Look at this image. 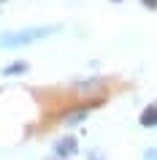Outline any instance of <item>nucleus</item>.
<instances>
[{"instance_id":"1","label":"nucleus","mask_w":157,"mask_h":160,"mask_svg":"<svg viewBox=\"0 0 157 160\" xmlns=\"http://www.w3.org/2000/svg\"><path fill=\"white\" fill-rule=\"evenodd\" d=\"M57 33V25H46V27H25L19 33H3L0 35V49H19V46H27V43H35L46 38V35Z\"/></svg>"},{"instance_id":"2","label":"nucleus","mask_w":157,"mask_h":160,"mask_svg":"<svg viewBox=\"0 0 157 160\" xmlns=\"http://www.w3.org/2000/svg\"><path fill=\"white\" fill-rule=\"evenodd\" d=\"M76 149H79V144H76V138H60L57 144H54V152H57L60 158H71V155H76Z\"/></svg>"},{"instance_id":"3","label":"nucleus","mask_w":157,"mask_h":160,"mask_svg":"<svg viewBox=\"0 0 157 160\" xmlns=\"http://www.w3.org/2000/svg\"><path fill=\"white\" fill-rule=\"evenodd\" d=\"M141 125L144 128H155L157 125V103H152V106H146V109L141 111Z\"/></svg>"},{"instance_id":"4","label":"nucleus","mask_w":157,"mask_h":160,"mask_svg":"<svg viewBox=\"0 0 157 160\" xmlns=\"http://www.w3.org/2000/svg\"><path fill=\"white\" fill-rule=\"evenodd\" d=\"M81 119H87V109H76V111L62 114V122H65V125H79Z\"/></svg>"},{"instance_id":"5","label":"nucleus","mask_w":157,"mask_h":160,"mask_svg":"<svg viewBox=\"0 0 157 160\" xmlns=\"http://www.w3.org/2000/svg\"><path fill=\"white\" fill-rule=\"evenodd\" d=\"M22 71H27V65H25V62H14V65H8V68H6V73H22Z\"/></svg>"},{"instance_id":"6","label":"nucleus","mask_w":157,"mask_h":160,"mask_svg":"<svg viewBox=\"0 0 157 160\" xmlns=\"http://www.w3.org/2000/svg\"><path fill=\"white\" fill-rule=\"evenodd\" d=\"M144 160H157V147H149V149L144 152Z\"/></svg>"},{"instance_id":"7","label":"nucleus","mask_w":157,"mask_h":160,"mask_svg":"<svg viewBox=\"0 0 157 160\" xmlns=\"http://www.w3.org/2000/svg\"><path fill=\"white\" fill-rule=\"evenodd\" d=\"M141 3H144L146 8H157V0H141Z\"/></svg>"},{"instance_id":"8","label":"nucleus","mask_w":157,"mask_h":160,"mask_svg":"<svg viewBox=\"0 0 157 160\" xmlns=\"http://www.w3.org/2000/svg\"><path fill=\"white\" fill-rule=\"evenodd\" d=\"M90 160H103V158H100V152H90Z\"/></svg>"}]
</instances>
